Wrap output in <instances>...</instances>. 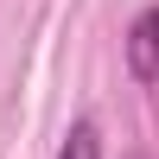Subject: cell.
<instances>
[{
	"label": "cell",
	"mask_w": 159,
	"mask_h": 159,
	"mask_svg": "<svg viewBox=\"0 0 159 159\" xmlns=\"http://www.w3.org/2000/svg\"><path fill=\"white\" fill-rule=\"evenodd\" d=\"M57 159H102V134H96V121H89V115H83V121H70Z\"/></svg>",
	"instance_id": "2"
},
{
	"label": "cell",
	"mask_w": 159,
	"mask_h": 159,
	"mask_svg": "<svg viewBox=\"0 0 159 159\" xmlns=\"http://www.w3.org/2000/svg\"><path fill=\"white\" fill-rule=\"evenodd\" d=\"M127 76L134 83H159V0L134 13L127 25Z\"/></svg>",
	"instance_id": "1"
},
{
	"label": "cell",
	"mask_w": 159,
	"mask_h": 159,
	"mask_svg": "<svg viewBox=\"0 0 159 159\" xmlns=\"http://www.w3.org/2000/svg\"><path fill=\"white\" fill-rule=\"evenodd\" d=\"M121 159H153V153H147V147H134V153H121Z\"/></svg>",
	"instance_id": "3"
}]
</instances>
